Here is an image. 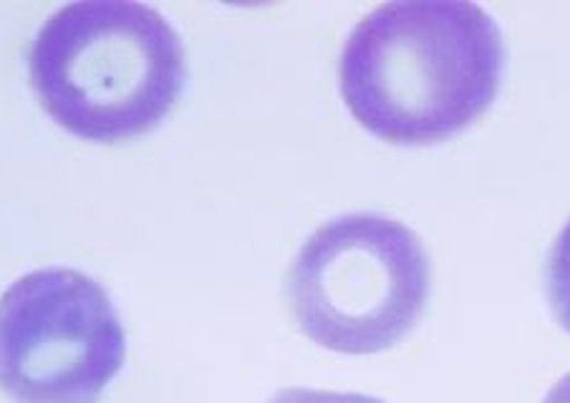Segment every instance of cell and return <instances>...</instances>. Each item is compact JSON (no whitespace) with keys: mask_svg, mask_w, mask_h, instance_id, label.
Masks as SVG:
<instances>
[{"mask_svg":"<svg viewBox=\"0 0 570 403\" xmlns=\"http://www.w3.org/2000/svg\"><path fill=\"white\" fill-rule=\"evenodd\" d=\"M546 293L560 328L570 333V219L550 245L546 263Z\"/></svg>","mask_w":570,"mask_h":403,"instance_id":"cell-5","label":"cell"},{"mask_svg":"<svg viewBox=\"0 0 570 403\" xmlns=\"http://www.w3.org/2000/svg\"><path fill=\"white\" fill-rule=\"evenodd\" d=\"M430 291L432 263L422 239L399 219L372 213L318 227L285 283L301 333L348 356L394 348L420 321Z\"/></svg>","mask_w":570,"mask_h":403,"instance_id":"cell-3","label":"cell"},{"mask_svg":"<svg viewBox=\"0 0 570 403\" xmlns=\"http://www.w3.org/2000/svg\"><path fill=\"white\" fill-rule=\"evenodd\" d=\"M28 76L56 124L111 144L159 127L185 89L187 59L155 8L89 0L63 6L41 26Z\"/></svg>","mask_w":570,"mask_h":403,"instance_id":"cell-2","label":"cell"},{"mask_svg":"<svg viewBox=\"0 0 570 403\" xmlns=\"http://www.w3.org/2000/svg\"><path fill=\"white\" fill-rule=\"evenodd\" d=\"M543 403H570V373L560 379L553 389L548 391V396Z\"/></svg>","mask_w":570,"mask_h":403,"instance_id":"cell-7","label":"cell"},{"mask_svg":"<svg viewBox=\"0 0 570 403\" xmlns=\"http://www.w3.org/2000/svg\"><path fill=\"white\" fill-rule=\"evenodd\" d=\"M125 356L119 313L89 275L46 267L0 297V391L13 403H97Z\"/></svg>","mask_w":570,"mask_h":403,"instance_id":"cell-4","label":"cell"},{"mask_svg":"<svg viewBox=\"0 0 570 403\" xmlns=\"http://www.w3.org/2000/svg\"><path fill=\"white\" fill-rule=\"evenodd\" d=\"M505 41L488 11L462 0L379 6L351 31L338 86L374 137L424 147L450 139L492 107Z\"/></svg>","mask_w":570,"mask_h":403,"instance_id":"cell-1","label":"cell"},{"mask_svg":"<svg viewBox=\"0 0 570 403\" xmlns=\"http://www.w3.org/2000/svg\"><path fill=\"white\" fill-rule=\"evenodd\" d=\"M271 403H386L384 399L366 396V393H336L316 389H285Z\"/></svg>","mask_w":570,"mask_h":403,"instance_id":"cell-6","label":"cell"}]
</instances>
